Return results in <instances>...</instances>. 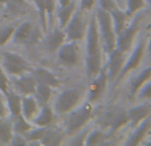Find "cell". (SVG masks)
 Returning a JSON list of instances; mask_svg holds the SVG:
<instances>
[{"label":"cell","mask_w":151,"mask_h":146,"mask_svg":"<svg viewBox=\"0 0 151 146\" xmlns=\"http://www.w3.org/2000/svg\"><path fill=\"white\" fill-rule=\"evenodd\" d=\"M97 109L96 105H93L89 101H82V104H80L76 109L72 112H69L68 114H65V122H64V133L65 137H69L77 134L78 132H81L82 129L88 128L89 124L96 118Z\"/></svg>","instance_id":"1"},{"label":"cell","mask_w":151,"mask_h":146,"mask_svg":"<svg viewBox=\"0 0 151 146\" xmlns=\"http://www.w3.org/2000/svg\"><path fill=\"white\" fill-rule=\"evenodd\" d=\"M85 101V88L82 86H69L61 89L60 93L53 98L52 106L56 116L64 117Z\"/></svg>","instance_id":"2"},{"label":"cell","mask_w":151,"mask_h":146,"mask_svg":"<svg viewBox=\"0 0 151 146\" xmlns=\"http://www.w3.org/2000/svg\"><path fill=\"white\" fill-rule=\"evenodd\" d=\"M146 36H147V32L146 33L141 32L139 36L137 37L135 44L133 45L131 51L126 56V61L123 64L122 69H121L119 74H118L117 80H115L114 85H119L127 76L133 74L141 66V64L145 61V59L147 57L146 56Z\"/></svg>","instance_id":"3"},{"label":"cell","mask_w":151,"mask_h":146,"mask_svg":"<svg viewBox=\"0 0 151 146\" xmlns=\"http://www.w3.org/2000/svg\"><path fill=\"white\" fill-rule=\"evenodd\" d=\"M45 32L41 25L36 24L32 20H24L16 24L13 36L11 43L15 45H24V47H37L40 45Z\"/></svg>","instance_id":"4"},{"label":"cell","mask_w":151,"mask_h":146,"mask_svg":"<svg viewBox=\"0 0 151 146\" xmlns=\"http://www.w3.org/2000/svg\"><path fill=\"white\" fill-rule=\"evenodd\" d=\"M94 16L97 20V25H98L99 36H101V43H102V49H104L105 56L113 52L115 48V43H117V33L113 27V20L110 12L101 9V8L96 7L93 11Z\"/></svg>","instance_id":"5"},{"label":"cell","mask_w":151,"mask_h":146,"mask_svg":"<svg viewBox=\"0 0 151 146\" xmlns=\"http://www.w3.org/2000/svg\"><path fill=\"white\" fill-rule=\"evenodd\" d=\"M145 20H146V13H145V11H142L138 15L134 16L133 19H130L127 25H126V28L117 36L115 47L119 51H122L123 53L127 55L131 51L133 45L135 44L137 37L139 36L141 31L143 29Z\"/></svg>","instance_id":"6"},{"label":"cell","mask_w":151,"mask_h":146,"mask_svg":"<svg viewBox=\"0 0 151 146\" xmlns=\"http://www.w3.org/2000/svg\"><path fill=\"white\" fill-rule=\"evenodd\" d=\"M56 60L58 65L65 69H76L82 63V51H81V43L78 41H68L66 40L63 45L57 49Z\"/></svg>","instance_id":"7"},{"label":"cell","mask_w":151,"mask_h":146,"mask_svg":"<svg viewBox=\"0 0 151 146\" xmlns=\"http://www.w3.org/2000/svg\"><path fill=\"white\" fill-rule=\"evenodd\" d=\"M110 88L109 78L106 74V69H101L93 78L89 80V85L85 88V100L91 102L93 105H97L105 98L107 90Z\"/></svg>","instance_id":"8"},{"label":"cell","mask_w":151,"mask_h":146,"mask_svg":"<svg viewBox=\"0 0 151 146\" xmlns=\"http://www.w3.org/2000/svg\"><path fill=\"white\" fill-rule=\"evenodd\" d=\"M89 15H90V13L83 12L80 8H77V9L74 11L73 16H72L70 20H69V23L66 24L65 28H64L68 41H78V43L83 41L85 33H86V28H88Z\"/></svg>","instance_id":"9"},{"label":"cell","mask_w":151,"mask_h":146,"mask_svg":"<svg viewBox=\"0 0 151 146\" xmlns=\"http://www.w3.org/2000/svg\"><path fill=\"white\" fill-rule=\"evenodd\" d=\"M3 69L5 71L9 77H15V76H20L24 73H28L31 71L32 65L24 56L16 52H3L1 53V60H0Z\"/></svg>","instance_id":"10"},{"label":"cell","mask_w":151,"mask_h":146,"mask_svg":"<svg viewBox=\"0 0 151 146\" xmlns=\"http://www.w3.org/2000/svg\"><path fill=\"white\" fill-rule=\"evenodd\" d=\"M126 53H123L122 51H119L117 47L113 49L111 53L106 56L105 60V69H106V74L109 78V84L110 86L114 85L115 80H117L118 74H119L121 69H122L123 64L126 61Z\"/></svg>","instance_id":"11"},{"label":"cell","mask_w":151,"mask_h":146,"mask_svg":"<svg viewBox=\"0 0 151 146\" xmlns=\"http://www.w3.org/2000/svg\"><path fill=\"white\" fill-rule=\"evenodd\" d=\"M66 41V35H65V31L60 27H55L52 28L50 27L47 32H45L44 37H42L41 43L40 45L42 47V49L45 51L49 55H55L57 52V49Z\"/></svg>","instance_id":"12"},{"label":"cell","mask_w":151,"mask_h":146,"mask_svg":"<svg viewBox=\"0 0 151 146\" xmlns=\"http://www.w3.org/2000/svg\"><path fill=\"white\" fill-rule=\"evenodd\" d=\"M36 84L35 77L29 72L9 78V88L20 96H32L36 89Z\"/></svg>","instance_id":"13"},{"label":"cell","mask_w":151,"mask_h":146,"mask_svg":"<svg viewBox=\"0 0 151 146\" xmlns=\"http://www.w3.org/2000/svg\"><path fill=\"white\" fill-rule=\"evenodd\" d=\"M150 80H151V64L145 66V68H142L139 72H137V74H134L133 77L130 78V81H129V84H127V89H126L127 101L134 102L138 90Z\"/></svg>","instance_id":"14"},{"label":"cell","mask_w":151,"mask_h":146,"mask_svg":"<svg viewBox=\"0 0 151 146\" xmlns=\"http://www.w3.org/2000/svg\"><path fill=\"white\" fill-rule=\"evenodd\" d=\"M32 76L35 77L36 82H41V84H47V85L52 86L53 89H58L63 86V80L58 77L53 71H50L47 66H32L29 71Z\"/></svg>","instance_id":"15"},{"label":"cell","mask_w":151,"mask_h":146,"mask_svg":"<svg viewBox=\"0 0 151 146\" xmlns=\"http://www.w3.org/2000/svg\"><path fill=\"white\" fill-rule=\"evenodd\" d=\"M150 130H151V116L146 117L143 121H141L139 124H137L134 126V130L123 141V145H129V146L142 145L145 139L149 137Z\"/></svg>","instance_id":"16"},{"label":"cell","mask_w":151,"mask_h":146,"mask_svg":"<svg viewBox=\"0 0 151 146\" xmlns=\"http://www.w3.org/2000/svg\"><path fill=\"white\" fill-rule=\"evenodd\" d=\"M126 113L130 120V125L135 126L146 117L151 116V101H137V105L126 108Z\"/></svg>","instance_id":"17"},{"label":"cell","mask_w":151,"mask_h":146,"mask_svg":"<svg viewBox=\"0 0 151 146\" xmlns=\"http://www.w3.org/2000/svg\"><path fill=\"white\" fill-rule=\"evenodd\" d=\"M130 125V120H129V116L126 113V109H122V108H118L115 110L114 116H113L111 121H110L109 126H107L106 132L109 133V136H115L119 132H122L123 129H126Z\"/></svg>","instance_id":"18"},{"label":"cell","mask_w":151,"mask_h":146,"mask_svg":"<svg viewBox=\"0 0 151 146\" xmlns=\"http://www.w3.org/2000/svg\"><path fill=\"white\" fill-rule=\"evenodd\" d=\"M55 118H56V113L53 110V106L50 102H48V104L40 106L37 114L32 120V124L35 126H45V128H48V126L53 125Z\"/></svg>","instance_id":"19"},{"label":"cell","mask_w":151,"mask_h":146,"mask_svg":"<svg viewBox=\"0 0 151 146\" xmlns=\"http://www.w3.org/2000/svg\"><path fill=\"white\" fill-rule=\"evenodd\" d=\"M110 142H111V136H109V133L105 129L97 126V128H91L88 130L83 145H107Z\"/></svg>","instance_id":"20"},{"label":"cell","mask_w":151,"mask_h":146,"mask_svg":"<svg viewBox=\"0 0 151 146\" xmlns=\"http://www.w3.org/2000/svg\"><path fill=\"white\" fill-rule=\"evenodd\" d=\"M78 8V0H72L69 4L64 5V7H57L55 15L57 16V25L60 28H65V25L69 23L70 17L73 16L74 11Z\"/></svg>","instance_id":"21"},{"label":"cell","mask_w":151,"mask_h":146,"mask_svg":"<svg viewBox=\"0 0 151 146\" xmlns=\"http://www.w3.org/2000/svg\"><path fill=\"white\" fill-rule=\"evenodd\" d=\"M5 102H7L8 113H9L11 118L17 117L19 114H21V96L19 93H16L15 90L9 88V90L4 94Z\"/></svg>","instance_id":"22"},{"label":"cell","mask_w":151,"mask_h":146,"mask_svg":"<svg viewBox=\"0 0 151 146\" xmlns=\"http://www.w3.org/2000/svg\"><path fill=\"white\" fill-rule=\"evenodd\" d=\"M39 109H40V105L37 104L33 94L32 96H21V114L28 121L32 122V120L37 114Z\"/></svg>","instance_id":"23"},{"label":"cell","mask_w":151,"mask_h":146,"mask_svg":"<svg viewBox=\"0 0 151 146\" xmlns=\"http://www.w3.org/2000/svg\"><path fill=\"white\" fill-rule=\"evenodd\" d=\"M65 133L63 129H56V128H49L47 129L44 137L40 141V145H48V146H55V145H63L65 142Z\"/></svg>","instance_id":"24"},{"label":"cell","mask_w":151,"mask_h":146,"mask_svg":"<svg viewBox=\"0 0 151 146\" xmlns=\"http://www.w3.org/2000/svg\"><path fill=\"white\" fill-rule=\"evenodd\" d=\"M32 8L31 0H5L4 11L9 15H23Z\"/></svg>","instance_id":"25"},{"label":"cell","mask_w":151,"mask_h":146,"mask_svg":"<svg viewBox=\"0 0 151 146\" xmlns=\"http://www.w3.org/2000/svg\"><path fill=\"white\" fill-rule=\"evenodd\" d=\"M53 96H55V89H53L52 86L47 85V84H41V82L36 84V89H35L33 97L36 98L37 104H39L40 106L50 102Z\"/></svg>","instance_id":"26"},{"label":"cell","mask_w":151,"mask_h":146,"mask_svg":"<svg viewBox=\"0 0 151 146\" xmlns=\"http://www.w3.org/2000/svg\"><path fill=\"white\" fill-rule=\"evenodd\" d=\"M13 134V126H12V118L5 117L0 120V145H9Z\"/></svg>","instance_id":"27"},{"label":"cell","mask_w":151,"mask_h":146,"mask_svg":"<svg viewBox=\"0 0 151 146\" xmlns=\"http://www.w3.org/2000/svg\"><path fill=\"white\" fill-rule=\"evenodd\" d=\"M110 15H111L114 31H115V33H117V36H118V35H119L121 32L126 28V25H127V23H129V17L126 16L123 8H121V7L117 8V9H114L113 12H110Z\"/></svg>","instance_id":"28"},{"label":"cell","mask_w":151,"mask_h":146,"mask_svg":"<svg viewBox=\"0 0 151 146\" xmlns=\"http://www.w3.org/2000/svg\"><path fill=\"white\" fill-rule=\"evenodd\" d=\"M146 8V0H125V4H123V11L129 20L138 15L139 12L145 11Z\"/></svg>","instance_id":"29"},{"label":"cell","mask_w":151,"mask_h":146,"mask_svg":"<svg viewBox=\"0 0 151 146\" xmlns=\"http://www.w3.org/2000/svg\"><path fill=\"white\" fill-rule=\"evenodd\" d=\"M48 128H49V126H48ZM48 128L33 125V128L29 129V130L24 134V137H25L27 141H28V145H40V141H41V138L44 137Z\"/></svg>","instance_id":"30"},{"label":"cell","mask_w":151,"mask_h":146,"mask_svg":"<svg viewBox=\"0 0 151 146\" xmlns=\"http://www.w3.org/2000/svg\"><path fill=\"white\" fill-rule=\"evenodd\" d=\"M12 126H13V132L17 134H25L29 129L33 128V124L31 121H28L23 114H19L17 117L12 118Z\"/></svg>","instance_id":"31"},{"label":"cell","mask_w":151,"mask_h":146,"mask_svg":"<svg viewBox=\"0 0 151 146\" xmlns=\"http://www.w3.org/2000/svg\"><path fill=\"white\" fill-rule=\"evenodd\" d=\"M15 28L16 24H8V25H4L0 28V47H4L11 41Z\"/></svg>","instance_id":"32"},{"label":"cell","mask_w":151,"mask_h":146,"mask_svg":"<svg viewBox=\"0 0 151 146\" xmlns=\"http://www.w3.org/2000/svg\"><path fill=\"white\" fill-rule=\"evenodd\" d=\"M134 101H151V80L139 89Z\"/></svg>","instance_id":"33"},{"label":"cell","mask_w":151,"mask_h":146,"mask_svg":"<svg viewBox=\"0 0 151 146\" xmlns=\"http://www.w3.org/2000/svg\"><path fill=\"white\" fill-rule=\"evenodd\" d=\"M44 4H45V11H47L48 25L50 28L53 21V16H55V12L57 9V0H44Z\"/></svg>","instance_id":"34"},{"label":"cell","mask_w":151,"mask_h":146,"mask_svg":"<svg viewBox=\"0 0 151 146\" xmlns=\"http://www.w3.org/2000/svg\"><path fill=\"white\" fill-rule=\"evenodd\" d=\"M96 7L101 8V9L106 11V12H113L114 9L119 8V5H118V3L115 0H97Z\"/></svg>","instance_id":"35"},{"label":"cell","mask_w":151,"mask_h":146,"mask_svg":"<svg viewBox=\"0 0 151 146\" xmlns=\"http://www.w3.org/2000/svg\"><path fill=\"white\" fill-rule=\"evenodd\" d=\"M8 90H9V76L5 73L0 64V93L5 94Z\"/></svg>","instance_id":"36"},{"label":"cell","mask_w":151,"mask_h":146,"mask_svg":"<svg viewBox=\"0 0 151 146\" xmlns=\"http://www.w3.org/2000/svg\"><path fill=\"white\" fill-rule=\"evenodd\" d=\"M97 0H78V8L86 13H91L96 8Z\"/></svg>","instance_id":"37"},{"label":"cell","mask_w":151,"mask_h":146,"mask_svg":"<svg viewBox=\"0 0 151 146\" xmlns=\"http://www.w3.org/2000/svg\"><path fill=\"white\" fill-rule=\"evenodd\" d=\"M5 117H9V113H8V108H7L4 94L0 93V120H3Z\"/></svg>","instance_id":"38"},{"label":"cell","mask_w":151,"mask_h":146,"mask_svg":"<svg viewBox=\"0 0 151 146\" xmlns=\"http://www.w3.org/2000/svg\"><path fill=\"white\" fill-rule=\"evenodd\" d=\"M9 145H12V146H17V145H28V141H27V138L23 136V134H17V133H15L13 134V137H12V139H11V142H9Z\"/></svg>","instance_id":"39"},{"label":"cell","mask_w":151,"mask_h":146,"mask_svg":"<svg viewBox=\"0 0 151 146\" xmlns=\"http://www.w3.org/2000/svg\"><path fill=\"white\" fill-rule=\"evenodd\" d=\"M146 56L151 59V31L147 32L146 36Z\"/></svg>","instance_id":"40"},{"label":"cell","mask_w":151,"mask_h":146,"mask_svg":"<svg viewBox=\"0 0 151 146\" xmlns=\"http://www.w3.org/2000/svg\"><path fill=\"white\" fill-rule=\"evenodd\" d=\"M72 0H57V7H64V5L69 4Z\"/></svg>","instance_id":"41"},{"label":"cell","mask_w":151,"mask_h":146,"mask_svg":"<svg viewBox=\"0 0 151 146\" xmlns=\"http://www.w3.org/2000/svg\"><path fill=\"white\" fill-rule=\"evenodd\" d=\"M5 8V0H0V11H4Z\"/></svg>","instance_id":"42"},{"label":"cell","mask_w":151,"mask_h":146,"mask_svg":"<svg viewBox=\"0 0 151 146\" xmlns=\"http://www.w3.org/2000/svg\"><path fill=\"white\" fill-rule=\"evenodd\" d=\"M115 1L118 3V5H119L121 8H123V4H125V0H115Z\"/></svg>","instance_id":"43"},{"label":"cell","mask_w":151,"mask_h":146,"mask_svg":"<svg viewBox=\"0 0 151 146\" xmlns=\"http://www.w3.org/2000/svg\"><path fill=\"white\" fill-rule=\"evenodd\" d=\"M142 145H151V138L145 139V141H143V144H142Z\"/></svg>","instance_id":"44"},{"label":"cell","mask_w":151,"mask_h":146,"mask_svg":"<svg viewBox=\"0 0 151 146\" xmlns=\"http://www.w3.org/2000/svg\"><path fill=\"white\" fill-rule=\"evenodd\" d=\"M146 7L149 9H151V0H146Z\"/></svg>","instance_id":"45"},{"label":"cell","mask_w":151,"mask_h":146,"mask_svg":"<svg viewBox=\"0 0 151 146\" xmlns=\"http://www.w3.org/2000/svg\"><path fill=\"white\" fill-rule=\"evenodd\" d=\"M147 138H151V130H150V133H149V137H147ZM146 138V139H147Z\"/></svg>","instance_id":"46"}]
</instances>
